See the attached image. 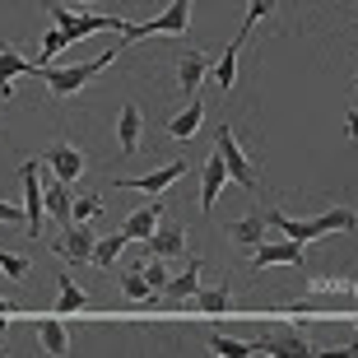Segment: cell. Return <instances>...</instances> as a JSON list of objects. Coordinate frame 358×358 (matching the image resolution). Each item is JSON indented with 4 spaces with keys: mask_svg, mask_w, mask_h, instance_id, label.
<instances>
[{
    "mask_svg": "<svg viewBox=\"0 0 358 358\" xmlns=\"http://www.w3.org/2000/svg\"><path fill=\"white\" fill-rule=\"evenodd\" d=\"M117 61V52H103V56H93V61H80V66H70V70H56L42 61V80H47V89H52V98H75V93L84 89V84L93 80V75H103L107 66Z\"/></svg>",
    "mask_w": 358,
    "mask_h": 358,
    "instance_id": "obj_1",
    "label": "cell"
},
{
    "mask_svg": "<svg viewBox=\"0 0 358 358\" xmlns=\"http://www.w3.org/2000/svg\"><path fill=\"white\" fill-rule=\"evenodd\" d=\"M47 14H52V24L56 28H66L70 42H80V38H93V33H126V24L131 19H121V14H70L61 10V5H47Z\"/></svg>",
    "mask_w": 358,
    "mask_h": 358,
    "instance_id": "obj_2",
    "label": "cell"
},
{
    "mask_svg": "<svg viewBox=\"0 0 358 358\" xmlns=\"http://www.w3.org/2000/svg\"><path fill=\"white\" fill-rule=\"evenodd\" d=\"M186 28H191V0H173L163 14H154V19H145V24H126V42L135 38H182Z\"/></svg>",
    "mask_w": 358,
    "mask_h": 358,
    "instance_id": "obj_3",
    "label": "cell"
},
{
    "mask_svg": "<svg viewBox=\"0 0 358 358\" xmlns=\"http://www.w3.org/2000/svg\"><path fill=\"white\" fill-rule=\"evenodd\" d=\"M24 177V233L28 238H42V224H47V191H42V159H28L19 168Z\"/></svg>",
    "mask_w": 358,
    "mask_h": 358,
    "instance_id": "obj_4",
    "label": "cell"
},
{
    "mask_svg": "<svg viewBox=\"0 0 358 358\" xmlns=\"http://www.w3.org/2000/svg\"><path fill=\"white\" fill-rule=\"evenodd\" d=\"M214 149L224 154V163H228V177L247 191V196H256V168H252V159H247V149L238 145V135L228 131V126H219V135H214Z\"/></svg>",
    "mask_w": 358,
    "mask_h": 358,
    "instance_id": "obj_5",
    "label": "cell"
},
{
    "mask_svg": "<svg viewBox=\"0 0 358 358\" xmlns=\"http://www.w3.org/2000/svg\"><path fill=\"white\" fill-rule=\"evenodd\" d=\"M93 247H98V233H89V224H66V233L52 242V252L70 266H93Z\"/></svg>",
    "mask_w": 358,
    "mask_h": 358,
    "instance_id": "obj_6",
    "label": "cell"
},
{
    "mask_svg": "<svg viewBox=\"0 0 358 358\" xmlns=\"http://www.w3.org/2000/svg\"><path fill=\"white\" fill-rule=\"evenodd\" d=\"M177 177H186V163H163V168H149L145 177H117L112 186H121V191H140V196H163Z\"/></svg>",
    "mask_w": 358,
    "mask_h": 358,
    "instance_id": "obj_7",
    "label": "cell"
},
{
    "mask_svg": "<svg viewBox=\"0 0 358 358\" xmlns=\"http://www.w3.org/2000/svg\"><path fill=\"white\" fill-rule=\"evenodd\" d=\"M252 266L256 270H270V266H303V242H293V238H266L261 247L252 252Z\"/></svg>",
    "mask_w": 358,
    "mask_h": 358,
    "instance_id": "obj_8",
    "label": "cell"
},
{
    "mask_svg": "<svg viewBox=\"0 0 358 358\" xmlns=\"http://www.w3.org/2000/svg\"><path fill=\"white\" fill-rule=\"evenodd\" d=\"M224 182H228V163H224V154L214 149L210 159L200 163V214H205V219H210L214 205H219V191H224Z\"/></svg>",
    "mask_w": 358,
    "mask_h": 358,
    "instance_id": "obj_9",
    "label": "cell"
},
{
    "mask_svg": "<svg viewBox=\"0 0 358 358\" xmlns=\"http://www.w3.org/2000/svg\"><path fill=\"white\" fill-rule=\"evenodd\" d=\"M42 163H47V168H52L56 177H61V182H80L84 177V154L75 145H66V140H56V145H47L42 149Z\"/></svg>",
    "mask_w": 358,
    "mask_h": 358,
    "instance_id": "obj_10",
    "label": "cell"
},
{
    "mask_svg": "<svg viewBox=\"0 0 358 358\" xmlns=\"http://www.w3.org/2000/svg\"><path fill=\"white\" fill-rule=\"evenodd\" d=\"M163 214H168V205H163L159 196H149V205H140V210H135L131 219L121 224V233H126V238H131V242H149V238H154V233H159Z\"/></svg>",
    "mask_w": 358,
    "mask_h": 358,
    "instance_id": "obj_11",
    "label": "cell"
},
{
    "mask_svg": "<svg viewBox=\"0 0 358 358\" xmlns=\"http://www.w3.org/2000/svg\"><path fill=\"white\" fill-rule=\"evenodd\" d=\"M140 140H145V117H140L135 103H126L117 112V149H121V159H135V154H140Z\"/></svg>",
    "mask_w": 358,
    "mask_h": 358,
    "instance_id": "obj_12",
    "label": "cell"
},
{
    "mask_svg": "<svg viewBox=\"0 0 358 358\" xmlns=\"http://www.w3.org/2000/svg\"><path fill=\"white\" fill-rule=\"evenodd\" d=\"M42 61H28L10 47V42H0V98H14V80L19 75H38Z\"/></svg>",
    "mask_w": 358,
    "mask_h": 358,
    "instance_id": "obj_13",
    "label": "cell"
},
{
    "mask_svg": "<svg viewBox=\"0 0 358 358\" xmlns=\"http://www.w3.org/2000/svg\"><path fill=\"white\" fill-rule=\"evenodd\" d=\"M266 233H270V214H261V210L242 214L238 224H228V238L238 242V247H247V252H256L266 242Z\"/></svg>",
    "mask_w": 358,
    "mask_h": 358,
    "instance_id": "obj_14",
    "label": "cell"
},
{
    "mask_svg": "<svg viewBox=\"0 0 358 358\" xmlns=\"http://www.w3.org/2000/svg\"><path fill=\"white\" fill-rule=\"evenodd\" d=\"M149 247V256H163V261H177V256H186V233L177 224H168V214H163V224H159V233L145 242Z\"/></svg>",
    "mask_w": 358,
    "mask_h": 358,
    "instance_id": "obj_15",
    "label": "cell"
},
{
    "mask_svg": "<svg viewBox=\"0 0 358 358\" xmlns=\"http://www.w3.org/2000/svg\"><path fill=\"white\" fill-rule=\"evenodd\" d=\"M200 121H205V98H200V93H191V98H186V107L177 112L173 121H168V135H173V140H191V135L200 131Z\"/></svg>",
    "mask_w": 358,
    "mask_h": 358,
    "instance_id": "obj_16",
    "label": "cell"
},
{
    "mask_svg": "<svg viewBox=\"0 0 358 358\" xmlns=\"http://www.w3.org/2000/svg\"><path fill=\"white\" fill-rule=\"evenodd\" d=\"M42 191H47V214H52L56 224H70V210H75V200H70V182H61V177H47L42 182Z\"/></svg>",
    "mask_w": 358,
    "mask_h": 358,
    "instance_id": "obj_17",
    "label": "cell"
},
{
    "mask_svg": "<svg viewBox=\"0 0 358 358\" xmlns=\"http://www.w3.org/2000/svg\"><path fill=\"white\" fill-rule=\"evenodd\" d=\"M38 340L47 354H70V326L66 317H42L38 321Z\"/></svg>",
    "mask_w": 358,
    "mask_h": 358,
    "instance_id": "obj_18",
    "label": "cell"
},
{
    "mask_svg": "<svg viewBox=\"0 0 358 358\" xmlns=\"http://www.w3.org/2000/svg\"><path fill=\"white\" fill-rule=\"evenodd\" d=\"M196 293H200V261L191 256L182 275H173V279H168L163 298H173V303H186V298H196Z\"/></svg>",
    "mask_w": 358,
    "mask_h": 358,
    "instance_id": "obj_19",
    "label": "cell"
},
{
    "mask_svg": "<svg viewBox=\"0 0 358 358\" xmlns=\"http://www.w3.org/2000/svg\"><path fill=\"white\" fill-rule=\"evenodd\" d=\"M205 70H210V56L205 52H186L182 61H177V84H182V93H196L200 80H205Z\"/></svg>",
    "mask_w": 358,
    "mask_h": 358,
    "instance_id": "obj_20",
    "label": "cell"
},
{
    "mask_svg": "<svg viewBox=\"0 0 358 358\" xmlns=\"http://www.w3.org/2000/svg\"><path fill=\"white\" fill-rule=\"evenodd\" d=\"M121 298H126V303H154V298H159V289L145 279V270L135 266V270H126V275H121Z\"/></svg>",
    "mask_w": 358,
    "mask_h": 358,
    "instance_id": "obj_21",
    "label": "cell"
},
{
    "mask_svg": "<svg viewBox=\"0 0 358 358\" xmlns=\"http://www.w3.org/2000/svg\"><path fill=\"white\" fill-rule=\"evenodd\" d=\"M242 42H247V38H233L224 47V56L214 61V84H219V89H233V84H238V52H242Z\"/></svg>",
    "mask_w": 358,
    "mask_h": 358,
    "instance_id": "obj_22",
    "label": "cell"
},
{
    "mask_svg": "<svg viewBox=\"0 0 358 358\" xmlns=\"http://www.w3.org/2000/svg\"><path fill=\"white\" fill-rule=\"evenodd\" d=\"M56 284H61V298H56V317H70V312H84V307H89V293H84L70 275H56Z\"/></svg>",
    "mask_w": 358,
    "mask_h": 358,
    "instance_id": "obj_23",
    "label": "cell"
},
{
    "mask_svg": "<svg viewBox=\"0 0 358 358\" xmlns=\"http://www.w3.org/2000/svg\"><path fill=\"white\" fill-rule=\"evenodd\" d=\"M126 233H107V238H98V247H93V266L98 270H112L121 261V252H126Z\"/></svg>",
    "mask_w": 358,
    "mask_h": 358,
    "instance_id": "obj_24",
    "label": "cell"
},
{
    "mask_svg": "<svg viewBox=\"0 0 358 358\" xmlns=\"http://www.w3.org/2000/svg\"><path fill=\"white\" fill-rule=\"evenodd\" d=\"M196 307L205 312V317H224L228 307H233V293H228V284H219V289H205V284H200Z\"/></svg>",
    "mask_w": 358,
    "mask_h": 358,
    "instance_id": "obj_25",
    "label": "cell"
},
{
    "mask_svg": "<svg viewBox=\"0 0 358 358\" xmlns=\"http://www.w3.org/2000/svg\"><path fill=\"white\" fill-rule=\"evenodd\" d=\"M312 293H321V298H345V293H358V279L317 275V279H312Z\"/></svg>",
    "mask_w": 358,
    "mask_h": 358,
    "instance_id": "obj_26",
    "label": "cell"
},
{
    "mask_svg": "<svg viewBox=\"0 0 358 358\" xmlns=\"http://www.w3.org/2000/svg\"><path fill=\"white\" fill-rule=\"evenodd\" d=\"M210 354H219V358H242V354H261V345H247V340H233V335H214V340H210Z\"/></svg>",
    "mask_w": 358,
    "mask_h": 358,
    "instance_id": "obj_27",
    "label": "cell"
},
{
    "mask_svg": "<svg viewBox=\"0 0 358 358\" xmlns=\"http://www.w3.org/2000/svg\"><path fill=\"white\" fill-rule=\"evenodd\" d=\"M275 14V0H247V19H242L238 38H252V28L261 24V19H270Z\"/></svg>",
    "mask_w": 358,
    "mask_h": 358,
    "instance_id": "obj_28",
    "label": "cell"
},
{
    "mask_svg": "<svg viewBox=\"0 0 358 358\" xmlns=\"http://www.w3.org/2000/svg\"><path fill=\"white\" fill-rule=\"evenodd\" d=\"M321 224H326V233H354L358 228V210H326Z\"/></svg>",
    "mask_w": 358,
    "mask_h": 358,
    "instance_id": "obj_29",
    "label": "cell"
},
{
    "mask_svg": "<svg viewBox=\"0 0 358 358\" xmlns=\"http://www.w3.org/2000/svg\"><path fill=\"white\" fill-rule=\"evenodd\" d=\"M93 214H103V196H80L70 210V224H89Z\"/></svg>",
    "mask_w": 358,
    "mask_h": 358,
    "instance_id": "obj_30",
    "label": "cell"
},
{
    "mask_svg": "<svg viewBox=\"0 0 358 358\" xmlns=\"http://www.w3.org/2000/svg\"><path fill=\"white\" fill-rule=\"evenodd\" d=\"M140 270H145V279H149V284H154L159 293L168 289V279H173V275H168V261H163V256H149V261H145Z\"/></svg>",
    "mask_w": 358,
    "mask_h": 358,
    "instance_id": "obj_31",
    "label": "cell"
},
{
    "mask_svg": "<svg viewBox=\"0 0 358 358\" xmlns=\"http://www.w3.org/2000/svg\"><path fill=\"white\" fill-rule=\"evenodd\" d=\"M70 47V33L66 28H52V33H47V38H42V52H38V61H52L56 52H66Z\"/></svg>",
    "mask_w": 358,
    "mask_h": 358,
    "instance_id": "obj_32",
    "label": "cell"
},
{
    "mask_svg": "<svg viewBox=\"0 0 358 358\" xmlns=\"http://www.w3.org/2000/svg\"><path fill=\"white\" fill-rule=\"evenodd\" d=\"M266 354H321V349H312L303 335H289V340H275V345H266Z\"/></svg>",
    "mask_w": 358,
    "mask_h": 358,
    "instance_id": "obj_33",
    "label": "cell"
},
{
    "mask_svg": "<svg viewBox=\"0 0 358 358\" xmlns=\"http://www.w3.org/2000/svg\"><path fill=\"white\" fill-rule=\"evenodd\" d=\"M0 270L14 279V284H24L28 279V256H14V252H0Z\"/></svg>",
    "mask_w": 358,
    "mask_h": 358,
    "instance_id": "obj_34",
    "label": "cell"
},
{
    "mask_svg": "<svg viewBox=\"0 0 358 358\" xmlns=\"http://www.w3.org/2000/svg\"><path fill=\"white\" fill-rule=\"evenodd\" d=\"M28 214L19 210V205H10V200H0V224H10V228H24Z\"/></svg>",
    "mask_w": 358,
    "mask_h": 358,
    "instance_id": "obj_35",
    "label": "cell"
},
{
    "mask_svg": "<svg viewBox=\"0 0 358 358\" xmlns=\"http://www.w3.org/2000/svg\"><path fill=\"white\" fill-rule=\"evenodd\" d=\"M345 135H349V140H358V112H349V117H345Z\"/></svg>",
    "mask_w": 358,
    "mask_h": 358,
    "instance_id": "obj_36",
    "label": "cell"
},
{
    "mask_svg": "<svg viewBox=\"0 0 358 358\" xmlns=\"http://www.w3.org/2000/svg\"><path fill=\"white\" fill-rule=\"evenodd\" d=\"M14 312H19V307H14L10 298H0V317H14Z\"/></svg>",
    "mask_w": 358,
    "mask_h": 358,
    "instance_id": "obj_37",
    "label": "cell"
},
{
    "mask_svg": "<svg viewBox=\"0 0 358 358\" xmlns=\"http://www.w3.org/2000/svg\"><path fill=\"white\" fill-rule=\"evenodd\" d=\"M80 5H89V0H80Z\"/></svg>",
    "mask_w": 358,
    "mask_h": 358,
    "instance_id": "obj_38",
    "label": "cell"
},
{
    "mask_svg": "<svg viewBox=\"0 0 358 358\" xmlns=\"http://www.w3.org/2000/svg\"><path fill=\"white\" fill-rule=\"evenodd\" d=\"M354 89H358V80H354Z\"/></svg>",
    "mask_w": 358,
    "mask_h": 358,
    "instance_id": "obj_39",
    "label": "cell"
}]
</instances>
